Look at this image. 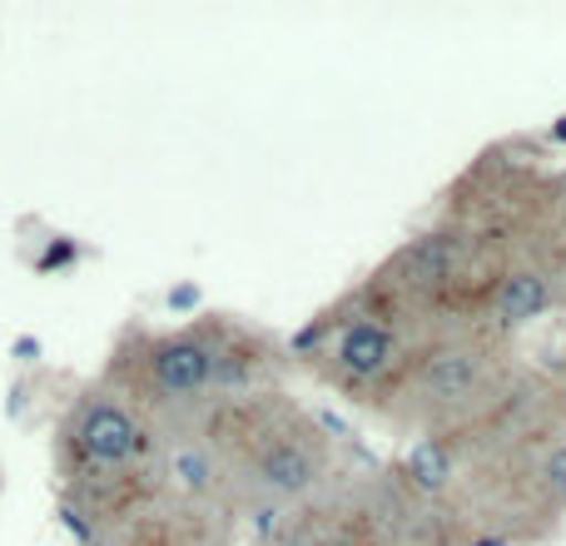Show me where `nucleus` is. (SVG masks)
Returning a JSON list of instances; mask_svg holds the SVG:
<instances>
[{
	"mask_svg": "<svg viewBox=\"0 0 566 546\" xmlns=\"http://www.w3.org/2000/svg\"><path fill=\"white\" fill-rule=\"evenodd\" d=\"M50 452H55L60 492H80L139 477L145 462L155 458V438H149L145 412L125 392H115L109 382H90L60 412Z\"/></svg>",
	"mask_w": 566,
	"mask_h": 546,
	"instance_id": "1",
	"label": "nucleus"
},
{
	"mask_svg": "<svg viewBox=\"0 0 566 546\" xmlns=\"http://www.w3.org/2000/svg\"><path fill=\"white\" fill-rule=\"evenodd\" d=\"M254 487L264 497H298L313 487V458L298 442H269L254 458Z\"/></svg>",
	"mask_w": 566,
	"mask_h": 546,
	"instance_id": "2",
	"label": "nucleus"
},
{
	"mask_svg": "<svg viewBox=\"0 0 566 546\" xmlns=\"http://www.w3.org/2000/svg\"><path fill=\"white\" fill-rule=\"evenodd\" d=\"M547 303H552V293H547V283H542L537 273H512V279L497 288V318L507 323V328H517V323L537 318Z\"/></svg>",
	"mask_w": 566,
	"mask_h": 546,
	"instance_id": "3",
	"label": "nucleus"
},
{
	"mask_svg": "<svg viewBox=\"0 0 566 546\" xmlns=\"http://www.w3.org/2000/svg\"><path fill=\"white\" fill-rule=\"evenodd\" d=\"M422 382H428V392L442 402L468 398V392L478 388V358H472V353H438V358L428 363V372H422Z\"/></svg>",
	"mask_w": 566,
	"mask_h": 546,
	"instance_id": "4",
	"label": "nucleus"
},
{
	"mask_svg": "<svg viewBox=\"0 0 566 546\" xmlns=\"http://www.w3.org/2000/svg\"><path fill=\"white\" fill-rule=\"evenodd\" d=\"M388 353H392V333L382 323H353L343 333V363L353 372H378L388 363Z\"/></svg>",
	"mask_w": 566,
	"mask_h": 546,
	"instance_id": "5",
	"label": "nucleus"
},
{
	"mask_svg": "<svg viewBox=\"0 0 566 546\" xmlns=\"http://www.w3.org/2000/svg\"><path fill=\"white\" fill-rule=\"evenodd\" d=\"M452 264H458V244H452V239H422V244H412L408 254L398 259V273L412 283H438Z\"/></svg>",
	"mask_w": 566,
	"mask_h": 546,
	"instance_id": "6",
	"label": "nucleus"
},
{
	"mask_svg": "<svg viewBox=\"0 0 566 546\" xmlns=\"http://www.w3.org/2000/svg\"><path fill=\"white\" fill-rule=\"evenodd\" d=\"M448 452L432 448V442H422V448L408 452V477L418 482L422 492H442V482H448Z\"/></svg>",
	"mask_w": 566,
	"mask_h": 546,
	"instance_id": "7",
	"label": "nucleus"
},
{
	"mask_svg": "<svg viewBox=\"0 0 566 546\" xmlns=\"http://www.w3.org/2000/svg\"><path fill=\"white\" fill-rule=\"evenodd\" d=\"M547 482H552V492H562L566 497V448H557L547 458Z\"/></svg>",
	"mask_w": 566,
	"mask_h": 546,
	"instance_id": "8",
	"label": "nucleus"
},
{
	"mask_svg": "<svg viewBox=\"0 0 566 546\" xmlns=\"http://www.w3.org/2000/svg\"><path fill=\"white\" fill-rule=\"evenodd\" d=\"M169 303H175V308H195V303H199V288H195V283H179V288L169 293Z\"/></svg>",
	"mask_w": 566,
	"mask_h": 546,
	"instance_id": "9",
	"label": "nucleus"
},
{
	"mask_svg": "<svg viewBox=\"0 0 566 546\" xmlns=\"http://www.w3.org/2000/svg\"><path fill=\"white\" fill-rule=\"evenodd\" d=\"M318 338H323V328H318V323H308V328H303V333H298V338H293V353L313 348V343H318Z\"/></svg>",
	"mask_w": 566,
	"mask_h": 546,
	"instance_id": "10",
	"label": "nucleus"
},
{
	"mask_svg": "<svg viewBox=\"0 0 566 546\" xmlns=\"http://www.w3.org/2000/svg\"><path fill=\"white\" fill-rule=\"evenodd\" d=\"M552 139H557V145H566V119H557V125H552Z\"/></svg>",
	"mask_w": 566,
	"mask_h": 546,
	"instance_id": "11",
	"label": "nucleus"
}]
</instances>
